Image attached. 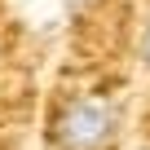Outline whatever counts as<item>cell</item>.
<instances>
[{
	"label": "cell",
	"mask_w": 150,
	"mask_h": 150,
	"mask_svg": "<svg viewBox=\"0 0 150 150\" xmlns=\"http://www.w3.org/2000/svg\"><path fill=\"white\" fill-rule=\"evenodd\" d=\"M137 53H141V66L150 71V22H146V31H141V44H137Z\"/></svg>",
	"instance_id": "obj_2"
},
{
	"label": "cell",
	"mask_w": 150,
	"mask_h": 150,
	"mask_svg": "<svg viewBox=\"0 0 150 150\" xmlns=\"http://www.w3.org/2000/svg\"><path fill=\"white\" fill-rule=\"evenodd\" d=\"M119 128V106L106 97H75L62 106L53 124V146L57 150H97L115 137Z\"/></svg>",
	"instance_id": "obj_1"
}]
</instances>
